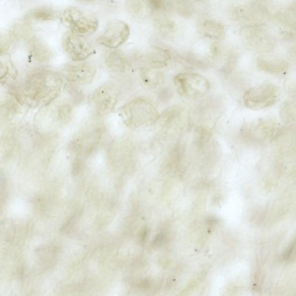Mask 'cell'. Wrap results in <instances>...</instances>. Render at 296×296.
<instances>
[{
  "mask_svg": "<svg viewBox=\"0 0 296 296\" xmlns=\"http://www.w3.org/2000/svg\"><path fill=\"white\" fill-rule=\"evenodd\" d=\"M147 3L152 12L166 11V0H147Z\"/></svg>",
  "mask_w": 296,
  "mask_h": 296,
  "instance_id": "24",
  "label": "cell"
},
{
  "mask_svg": "<svg viewBox=\"0 0 296 296\" xmlns=\"http://www.w3.org/2000/svg\"><path fill=\"white\" fill-rule=\"evenodd\" d=\"M234 15L240 22L255 24L263 20L264 12L263 9L259 6L246 5L237 7Z\"/></svg>",
  "mask_w": 296,
  "mask_h": 296,
  "instance_id": "12",
  "label": "cell"
},
{
  "mask_svg": "<svg viewBox=\"0 0 296 296\" xmlns=\"http://www.w3.org/2000/svg\"><path fill=\"white\" fill-rule=\"evenodd\" d=\"M257 66L261 70L271 74H280L287 70L285 60L269 56H262L257 60Z\"/></svg>",
  "mask_w": 296,
  "mask_h": 296,
  "instance_id": "15",
  "label": "cell"
},
{
  "mask_svg": "<svg viewBox=\"0 0 296 296\" xmlns=\"http://www.w3.org/2000/svg\"><path fill=\"white\" fill-rule=\"evenodd\" d=\"M153 22L157 31L164 35H168L174 32V23L165 11L153 12Z\"/></svg>",
  "mask_w": 296,
  "mask_h": 296,
  "instance_id": "17",
  "label": "cell"
},
{
  "mask_svg": "<svg viewBox=\"0 0 296 296\" xmlns=\"http://www.w3.org/2000/svg\"><path fill=\"white\" fill-rule=\"evenodd\" d=\"M182 110L183 109L179 106L168 108L161 115H160L158 120H160L163 127H168L180 116Z\"/></svg>",
  "mask_w": 296,
  "mask_h": 296,
  "instance_id": "21",
  "label": "cell"
},
{
  "mask_svg": "<svg viewBox=\"0 0 296 296\" xmlns=\"http://www.w3.org/2000/svg\"><path fill=\"white\" fill-rule=\"evenodd\" d=\"M82 2H92L95 1V0H81Z\"/></svg>",
  "mask_w": 296,
  "mask_h": 296,
  "instance_id": "26",
  "label": "cell"
},
{
  "mask_svg": "<svg viewBox=\"0 0 296 296\" xmlns=\"http://www.w3.org/2000/svg\"><path fill=\"white\" fill-rule=\"evenodd\" d=\"M17 77V71L13 65L0 62V84L13 83Z\"/></svg>",
  "mask_w": 296,
  "mask_h": 296,
  "instance_id": "20",
  "label": "cell"
},
{
  "mask_svg": "<svg viewBox=\"0 0 296 296\" xmlns=\"http://www.w3.org/2000/svg\"><path fill=\"white\" fill-rule=\"evenodd\" d=\"M174 84L182 96L191 98L202 97L210 89V83L206 78L194 73H181L174 78Z\"/></svg>",
  "mask_w": 296,
  "mask_h": 296,
  "instance_id": "6",
  "label": "cell"
},
{
  "mask_svg": "<svg viewBox=\"0 0 296 296\" xmlns=\"http://www.w3.org/2000/svg\"><path fill=\"white\" fill-rule=\"evenodd\" d=\"M276 126V122L274 119H261L255 123L250 133L252 134L253 139L258 141H263L274 134Z\"/></svg>",
  "mask_w": 296,
  "mask_h": 296,
  "instance_id": "14",
  "label": "cell"
},
{
  "mask_svg": "<svg viewBox=\"0 0 296 296\" xmlns=\"http://www.w3.org/2000/svg\"><path fill=\"white\" fill-rule=\"evenodd\" d=\"M105 63L110 70L118 74H124L130 70L131 66L126 57L119 51L113 50L106 55Z\"/></svg>",
  "mask_w": 296,
  "mask_h": 296,
  "instance_id": "13",
  "label": "cell"
},
{
  "mask_svg": "<svg viewBox=\"0 0 296 296\" xmlns=\"http://www.w3.org/2000/svg\"><path fill=\"white\" fill-rule=\"evenodd\" d=\"M63 45L67 54L75 62H82L96 53L92 44L84 36L72 32L64 37Z\"/></svg>",
  "mask_w": 296,
  "mask_h": 296,
  "instance_id": "8",
  "label": "cell"
},
{
  "mask_svg": "<svg viewBox=\"0 0 296 296\" xmlns=\"http://www.w3.org/2000/svg\"><path fill=\"white\" fill-rule=\"evenodd\" d=\"M130 34V28L126 23L119 20H112L108 23L97 41L102 46L116 49L128 40Z\"/></svg>",
  "mask_w": 296,
  "mask_h": 296,
  "instance_id": "9",
  "label": "cell"
},
{
  "mask_svg": "<svg viewBox=\"0 0 296 296\" xmlns=\"http://www.w3.org/2000/svg\"><path fill=\"white\" fill-rule=\"evenodd\" d=\"M163 236L161 234L159 235V236H158L157 237V238H156V240L155 241V244L159 245L163 241Z\"/></svg>",
  "mask_w": 296,
  "mask_h": 296,
  "instance_id": "25",
  "label": "cell"
},
{
  "mask_svg": "<svg viewBox=\"0 0 296 296\" xmlns=\"http://www.w3.org/2000/svg\"><path fill=\"white\" fill-rule=\"evenodd\" d=\"M263 28L259 26H251L245 30V39L247 40L250 44L257 47H267L270 43L271 37L265 31Z\"/></svg>",
  "mask_w": 296,
  "mask_h": 296,
  "instance_id": "16",
  "label": "cell"
},
{
  "mask_svg": "<svg viewBox=\"0 0 296 296\" xmlns=\"http://www.w3.org/2000/svg\"><path fill=\"white\" fill-rule=\"evenodd\" d=\"M120 90L114 83L108 82L98 87L90 95L89 104L98 117H103L111 113L118 104Z\"/></svg>",
  "mask_w": 296,
  "mask_h": 296,
  "instance_id": "4",
  "label": "cell"
},
{
  "mask_svg": "<svg viewBox=\"0 0 296 296\" xmlns=\"http://www.w3.org/2000/svg\"><path fill=\"white\" fill-rule=\"evenodd\" d=\"M104 133V124L96 120L87 123L71 140L70 148L77 157H86L97 150Z\"/></svg>",
  "mask_w": 296,
  "mask_h": 296,
  "instance_id": "3",
  "label": "cell"
},
{
  "mask_svg": "<svg viewBox=\"0 0 296 296\" xmlns=\"http://www.w3.org/2000/svg\"><path fill=\"white\" fill-rule=\"evenodd\" d=\"M280 115L284 122L293 121L295 117L294 105L290 101L284 102L280 108Z\"/></svg>",
  "mask_w": 296,
  "mask_h": 296,
  "instance_id": "22",
  "label": "cell"
},
{
  "mask_svg": "<svg viewBox=\"0 0 296 296\" xmlns=\"http://www.w3.org/2000/svg\"><path fill=\"white\" fill-rule=\"evenodd\" d=\"M280 90L278 87L264 83L250 89L243 96V102L246 107L258 110L274 105L278 100Z\"/></svg>",
  "mask_w": 296,
  "mask_h": 296,
  "instance_id": "7",
  "label": "cell"
},
{
  "mask_svg": "<svg viewBox=\"0 0 296 296\" xmlns=\"http://www.w3.org/2000/svg\"><path fill=\"white\" fill-rule=\"evenodd\" d=\"M126 9L129 14L133 16H139L143 12V0H127Z\"/></svg>",
  "mask_w": 296,
  "mask_h": 296,
  "instance_id": "23",
  "label": "cell"
},
{
  "mask_svg": "<svg viewBox=\"0 0 296 296\" xmlns=\"http://www.w3.org/2000/svg\"><path fill=\"white\" fill-rule=\"evenodd\" d=\"M63 20L72 33L84 37L96 32L99 25L93 13L77 7L68 8L63 14Z\"/></svg>",
  "mask_w": 296,
  "mask_h": 296,
  "instance_id": "5",
  "label": "cell"
},
{
  "mask_svg": "<svg viewBox=\"0 0 296 296\" xmlns=\"http://www.w3.org/2000/svg\"><path fill=\"white\" fill-rule=\"evenodd\" d=\"M120 113L124 124L133 130L153 126L160 116L153 101L143 97L134 98L121 106Z\"/></svg>",
  "mask_w": 296,
  "mask_h": 296,
  "instance_id": "2",
  "label": "cell"
},
{
  "mask_svg": "<svg viewBox=\"0 0 296 296\" xmlns=\"http://www.w3.org/2000/svg\"><path fill=\"white\" fill-rule=\"evenodd\" d=\"M140 79L146 88L154 89L161 82L162 74L158 69L142 67L139 71Z\"/></svg>",
  "mask_w": 296,
  "mask_h": 296,
  "instance_id": "18",
  "label": "cell"
},
{
  "mask_svg": "<svg viewBox=\"0 0 296 296\" xmlns=\"http://www.w3.org/2000/svg\"><path fill=\"white\" fill-rule=\"evenodd\" d=\"M172 59L170 52L161 47H151L142 57V62L145 66L154 69L165 67Z\"/></svg>",
  "mask_w": 296,
  "mask_h": 296,
  "instance_id": "11",
  "label": "cell"
},
{
  "mask_svg": "<svg viewBox=\"0 0 296 296\" xmlns=\"http://www.w3.org/2000/svg\"><path fill=\"white\" fill-rule=\"evenodd\" d=\"M203 29L208 37L216 40H222L225 37V30L221 24L214 21L204 22Z\"/></svg>",
  "mask_w": 296,
  "mask_h": 296,
  "instance_id": "19",
  "label": "cell"
},
{
  "mask_svg": "<svg viewBox=\"0 0 296 296\" xmlns=\"http://www.w3.org/2000/svg\"><path fill=\"white\" fill-rule=\"evenodd\" d=\"M96 73V68L92 64L77 62L67 64L61 75L72 84L86 85L94 80Z\"/></svg>",
  "mask_w": 296,
  "mask_h": 296,
  "instance_id": "10",
  "label": "cell"
},
{
  "mask_svg": "<svg viewBox=\"0 0 296 296\" xmlns=\"http://www.w3.org/2000/svg\"><path fill=\"white\" fill-rule=\"evenodd\" d=\"M63 86L60 73L42 68L31 72L15 83L12 94L21 105L42 108L57 100Z\"/></svg>",
  "mask_w": 296,
  "mask_h": 296,
  "instance_id": "1",
  "label": "cell"
}]
</instances>
